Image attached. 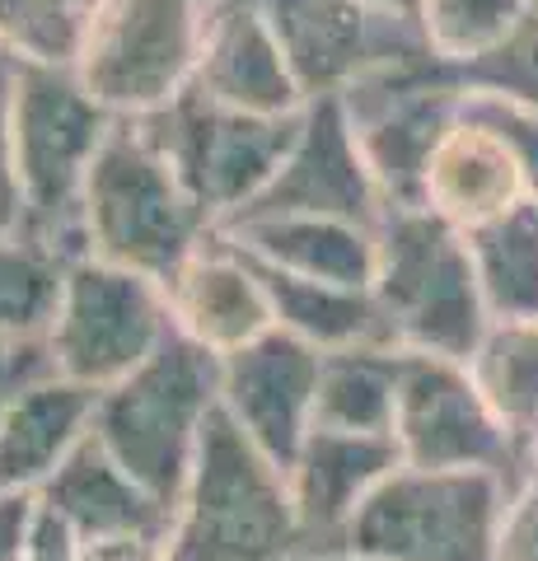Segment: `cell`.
I'll use <instances>...</instances> for the list:
<instances>
[{
	"mask_svg": "<svg viewBox=\"0 0 538 561\" xmlns=\"http://www.w3.org/2000/svg\"><path fill=\"white\" fill-rule=\"evenodd\" d=\"M80 234L84 257L141 272L164 286L216 234V220L197 206L146 131L131 117H117L84 179Z\"/></svg>",
	"mask_w": 538,
	"mask_h": 561,
	"instance_id": "obj_1",
	"label": "cell"
},
{
	"mask_svg": "<svg viewBox=\"0 0 538 561\" xmlns=\"http://www.w3.org/2000/svg\"><path fill=\"white\" fill-rule=\"evenodd\" d=\"M305 538L295 519L286 468H276L225 408L211 412L173 505L169 561H300Z\"/></svg>",
	"mask_w": 538,
	"mask_h": 561,
	"instance_id": "obj_2",
	"label": "cell"
},
{
	"mask_svg": "<svg viewBox=\"0 0 538 561\" xmlns=\"http://www.w3.org/2000/svg\"><path fill=\"white\" fill-rule=\"evenodd\" d=\"M216 408L220 356L173 328L150 360L99 393L94 435L150 496L179 505Z\"/></svg>",
	"mask_w": 538,
	"mask_h": 561,
	"instance_id": "obj_3",
	"label": "cell"
},
{
	"mask_svg": "<svg viewBox=\"0 0 538 561\" xmlns=\"http://www.w3.org/2000/svg\"><path fill=\"white\" fill-rule=\"evenodd\" d=\"M14 160H20L24 225L20 234L61 253L84 257L80 202L94 154L117 127V117L84 90L71 66L14 61Z\"/></svg>",
	"mask_w": 538,
	"mask_h": 561,
	"instance_id": "obj_4",
	"label": "cell"
},
{
	"mask_svg": "<svg viewBox=\"0 0 538 561\" xmlns=\"http://www.w3.org/2000/svg\"><path fill=\"white\" fill-rule=\"evenodd\" d=\"M370 295L398 351L473 360L492 313L482 300L468 239L431 210H389L375 230Z\"/></svg>",
	"mask_w": 538,
	"mask_h": 561,
	"instance_id": "obj_5",
	"label": "cell"
},
{
	"mask_svg": "<svg viewBox=\"0 0 538 561\" xmlns=\"http://www.w3.org/2000/svg\"><path fill=\"white\" fill-rule=\"evenodd\" d=\"M511 486L492 472L393 468L356 511L342 548L375 561H496Z\"/></svg>",
	"mask_w": 538,
	"mask_h": 561,
	"instance_id": "obj_6",
	"label": "cell"
},
{
	"mask_svg": "<svg viewBox=\"0 0 538 561\" xmlns=\"http://www.w3.org/2000/svg\"><path fill=\"white\" fill-rule=\"evenodd\" d=\"M305 113V108H300ZM300 113L290 117H257L234 113L202 99L197 90H183L173 103L146 117H131L146 131V140L169 160V169L183 179V187L197 197V206L220 225L263 197L276 169L295 146Z\"/></svg>",
	"mask_w": 538,
	"mask_h": 561,
	"instance_id": "obj_7",
	"label": "cell"
},
{
	"mask_svg": "<svg viewBox=\"0 0 538 561\" xmlns=\"http://www.w3.org/2000/svg\"><path fill=\"white\" fill-rule=\"evenodd\" d=\"M393 445L403 468L426 472H492L511 491L538 468L534 454L515 445L506 421L478 389L468 360L403 351L393 408Z\"/></svg>",
	"mask_w": 538,
	"mask_h": 561,
	"instance_id": "obj_8",
	"label": "cell"
},
{
	"mask_svg": "<svg viewBox=\"0 0 538 561\" xmlns=\"http://www.w3.org/2000/svg\"><path fill=\"white\" fill-rule=\"evenodd\" d=\"M211 0H108L76 76L113 117H146L193 90Z\"/></svg>",
	"mask_w": 538,
	"mask_h": 561,
	"instance_id": "obj_9",
	"label": "cell"
},
{
	"mask_svg": "<svg viewBox=\"0 0 538 561\" xmlns=\"http://www.w3.org/2000/svg\"><path fill=\"white\" fill-rule=\"evenodd\" d=\"M169 332L173 319L160 280L99 257H76L61 280L47 346L61 379L103 393L150 360Z\"/></svg>",
	"mask_w": 538,
	"mask_h": 561,
	"instance_id": "obj_10",
	"label": "cell"
},
{
	"mask_svg": "<svg viewBox=\"0 0 538 561\" xmlns=\"http://www.w3.org/2000/svg\"><path fill=\"white\" fill-rule=\"evenodd\" d=\"M282 43L305 99H342L389 70L431 57L422 24L370 10L366 0H253Z\"/></svg>",
	"mask_w": 538,
	"mask_h": 561,
	"instance_id": "obj_11",
	"label": "cell"
},
{
	"mask_svg": "<svg viewBox=\"0 0 538 561\" xmlns=\"http://www.w3.org/2000/svg\"><path fill=\"white\" fill-rule=\"evenodd\" d=\"M459 103L463 90L440 76L436 57L375 76L342 94V108L352 117V131L360 140L379 197H385V210H422L426 164L440 136L455 127Z\"/></svg>",
	"mask_w": 538,
	"mask_h": 561,
	"instance_id": "obj_12",
	"label": "cell"
},
{
	"mask_svg": "<svg viewBox=\"0 0 538 561\" xmlns=\"http://www.w3.org/2000/svg\"><path fill=\"white\" fill-rule=\"evenodd\" d=\"M244 216H333L379 230L385 225V197L370 179V164L360 154L342 99H309L300 113L290 154L276 169V179ZM234 216V220H244Z\"/></svg>",
	"mask_w": 538,
	"mask_h": 561,
	"instance_id": "obj_13",
	"label": "cell"
},
{
	"mask_svg": "<svg viewBox=\"0 0 538 561\" xmlns=\"http://www.w3.org/2000/svg\"><path fill=\"white\" fill-rule=\"evenodd\" d=\"M319 370L323 351L282 328L220 356V408L276 468H290L314 431Z\"/></svg>",
	"mask_w": 538,
	"mask_h": 561,
	"instance_id": "obj_14",
	"label": "cell"
},
{
	"mask_svg": "<svg viewBox=\"0 0 538 561\" xmlns=\"http://www.w3.org/2000/svg\"><path fill=\"white\" fill-rule=\"evenodd\" d=\"M393 468H403L393 435H356V431H328V426L309 431L300 454L286 468L305 557L337 552L356 511L370 501V491Z\"/></svg>",
	"mask_w": 538,
	"mask_h": 561,
	"instance_id": "obj_15",
	"label": "cell"
},
{
	"mask_svg": "<svg viewBox=\"0 0 538 561\" xmlns=\"http://www.w3.org/2000/svg\"><path fill=\"white\" fill-rule=\"evenodd\" d=\"M193 90L220 108L257 117H290L309 103L267 14L253 0H211Z\"/></svg>",
	"mask_w": 538,
	"mask_h": 561,
	"instance_id": "obj_16",
	"label": "cell"
},
{
	"mask_svg": "<svg viewBox=\"0 0 538 561\" xmlns=\"http://www.w3.org/2000/svg\"><path fill=\"white\" fill-rule=\"evenodd\" d=\"M164 295L173 328L197 346L216 351V356H230V351L249 346L276 328L267 286L257 276L253 257L234 249L220 230L164 280Z\"/></svg>",
	"mask_w": 538,
	"mask_h": 561,
	"instance_id": "obj_17",
	"label": "cell"
},
{
	"mask_svg": "<svg viewBox=\"0 0 538 561\" xmlns=\"http://www.w3.org/2000/svg\"><path fill=\"white\" fill-rule=\"evenodd\" d=\"M525 197H529V187H525V173H519L511 146L492 127H482L478 117H468L459 103L455 127L440 136V146L426 164L422 210L455 225L459 234H473L482 225H492L496 216H506Z\"/></svg>",
	"mask_w": 538,
	"mask_h": 561,
	"instance_id": "obj_18",
	"label": "cell"
},
{
	"mask_svg": "<svg viewBox=\"0 0 538 561\" xmlns=\"http://www.w3.org/2000/svg\"><path fill=\"white\" fill-rule=\"evenodd\" d=\"M220 234L253 262L309 280L370 290L375 280V230L333 216H244L220 225Z\"/></svg>",
	"mask_w": 538,
	"mask_h": 561,
	"instance_id": "obj_19",
	"label": "cell"
},
{
	"mask_svg": "<svg viewBox=\"0 0 538 561\" xmlns=\"http://www.w3.org/2000/svg\"><path fill=\"white\" fill-rule=\"evenodd\" d=\"M38 501L51 505L80 538L169 534L173 529V505L150 496V491L99 445L94 431L84 435L71 459L43 482Z\"/></svg>",
	"mask_w": 538,
	"mask_h": 561,
	"instance_id": "obj_20",
	"label": "cell"
},
{
	"mask_svg": "<svg viewBox=\"0 0 538 561\" xmlns=\"http://www.w3.org/2000/svg\"><path fill=\"white\" fill-rule=\"evenodd\" d=\"M99 393L51 375L0 416V491H43V482L94 431Z\"/></svg>",
	"mask_w": 538,
	"mask_h": 561,
	"instance_id": "obj_21",
	"label": "cell"
},
{
	"mask_svg": "<svg viewBox=\"0 0 538 561\" xmlns=\"http://www.w3.org/2000/svg\"><path fill=\"white\" fill-rule=\"evenodd\" d=\"M257 276L267 286L272 300V319L290 337L309 342L314 351H346V346H393L385 313H379L370 290L356 286H333V280H309V276H290L253 262Z\"/></svg>",
	"mask_w": 538,
	"mask_h": 561,
	"instance_id": "obj_22",
	"label": "cell"
},
{
	"mask_svg": "<svg viewBox=\"0 0 538 561\" xmlns=\"http://www.w3.org/2000/svg\"><path fill=\"white\" fill-rule=\"evenodd\" d=\"M398 370H403V351L398 346L328 351L319 370L314 426L356 431V435H393Z\"/></svg>",
	"mask_w": 538,
	"mask_h": 561,
	"instance_id": "obj_23",
	"label": "cell"
},
{
	"mask_svg": "<svg viewBox=\"0 0 538 561\" xmlns=\"http://www.w3.org/2000/svg\"><path fill=\"white\" fill-rule=\"evenodd\" d=\"M463 239L492 323L538 319V202L525 197Z\"/></svg>",
	"mask_w": 538,
	"mask_h": 561,
	"instance_id": "obj_24",
	"label": "cell"
},
{
	"mask_svg": "<svg viewBox=\"0 0 538 561\" xmlns=\"http://www.w3.org/2000/svg\"><path fill=\"white\" fill-rule=\"evenodd\" d=\"M468 370H473L496 416L506 421L515 445L538 459V319L492 323Z\"/></svg>",
	"mask_w": 538,
	"mask_h": 561,
	"instance_id": "obj_25",
	"label": "cell"
},
{
	"mask_svg": "<svg viewBox=\"0 0 538 561\" xmlns=\"http://www.w3.org/2000/svg\"><path fill=\"white\" fill-rule=\"evenodd\" d=\"M108 0H0V51L28 66H71Z\"/></svg>",
	"mask_w": 538,
	"mask_h": 561,
	"instance_id": "obj_26",
	"label": "cell"
},
{
	"mask_svg": "<svg viewBox=\"0 0 538 561\" xmlns=\"http://www.w3.org/2000/svg\"><path fill=\"white\" fill-rule=\"evenodd\" d=\"M66 267L71 262L61 253L33 243L28 234H0V337H47L61 305Z\"/></svg>",
	"mask_w": 538,
	"mask_h": 561,
	"instance_id": "obj_27",
	"label": "cell"
},
{
	"mask_svg": "<svg viewBox=\"0 0 538 561\" xmlns=\"http://www.w3.org/2000/svg\"><path fill=\"white\" fill-rule=\"evenodd\" d=\"M529 14V0H426L422 38L440 66H463L501 47Z\"/></svg>",
	"mask_w": 538,
	"mask_h": 561,
	"instance_id": "obj_28",
	"label": "cell"
},
{
	"mask_svg": "<svg viewBox=\"0 0 538 561\" xmlns=\"http://www.w3.org/2000/svg\"><path fill=\"white\" fill-rule=\"evenodd\" d=\"M440 76L463 94H492L515 103V108L538 113V10L501 47L463 66H440Z\"/></svg>",
	"mask_w": 538,
	"mask_h": 561,
	"instance_id": "obj_29",
	"label": "cell"
},
{
	"mask_svg": "<svg viewBox=\"0 0 538 561\" xmlns=\"http://www.w3.org/2000/svg\"><path fill=\"white\" fill-rule=\"evenodd\" d=\"M463 113L478 117L482 127H492L501 140H506L519 173H525L529 197L538 202V113L515 108V103L492 99V94H463Z\"/></svg>",
	"mask_w": 538,
	"mask_h": 561,
	"instance_id": "obj_30",
	"label": "cell"
},
{
	"mask_svg": "<svg viewBox=\"0 0 538 561\" xmlns=\"http://www.w3.org/2000/svg\"><path fill=\"white\" fill-rule=\"evenodd\" d=\"M14 61L0 51V234H20L24 225V192H20V160H14Z\"/></svg>",
	"mask_w": 538,
	"mask_h": 561,
	"instance_id": "obj_31",
	"label": "cell"
},
{
	"mask_svg": "<svg viewBox=\"0 0 538 561\" xmlns=\"http://www.w3.org/2000/svg\"><path fill=\"white\" fill-rule=\"evenodd\" d=\"M51 375H57V360H51L47 337H24V342L0 337V416H5L33 383H43Z\"/></svg>",
	"mask_w": 538,
	"mask_h": 561,
	"instance_id": "obj_32",
	"label": "cell"
},
{
	"mask_svg": "<svg viewBox=\"0 0 538 561\" xmlns=\"http://www.w3.org/2000/svg\"><path fill=\"white\" fill-rule=\"evenodd\" d=\"M496 561H538V468L511 491L496 534Z\"/></svg>",
	"mask_w": 538,
	"mask_h": 561,
	"instance_id": "obj_33",
	"label": "cell"
},
{
	"mask_svg": "<svg viewBox=\"0 0 538 561\" xmlns=\"http://www.w3.org/2000/svg\"><path fill=\"white\" fill-rule=\"evenodd\" d=\"M169 534H103L80 538V561H169Z\"/></svg>",
	"mask_w": 538,
	"mask_h": 561,
	"instance_id": "obj_34",
	"label": "cell"
},
{
	"mask_svg": "<svg viewBox=\"0 0 538 561\" xmlns=\"http://www.w3.org/2000/svg\"><path fill=\"white\" fill-rule=\"evenodd\" d=\"M24 561H80V534L43 501H38V515H33Z\"/></svg>",
	"mask_w": 538,
	"mask_h": 561,
	"instance_id": "obj_35",
	"label": "cell"
},
{
	"mask_svg": "<svg viewBox=\"0 0 538 561\" xmlns=\"http://www.w3.org/2000/svg\"><path fill=\"white\" fill-rule=\"evenodd\" d=\"M38 491H0V561H24Z\"/></svg>",
	"mask_w": 538,
	"mask_h": 561,
	"instance_id": "obj_36",
	"label": "cell"
},
{
	"mask_svg": "<svg viewBox=\"0 0 538 561\" xmlns=\"http://www.w3.org/2000/svg\"><path fill=\"white\" fill-rule=\"evenodd\" d=\"M366 5L379 10V14H393V20L422 24V5H426V0H366Z\"/></svg>",
	"mask_w": 538,
	"mask_h": 561,
	"instance_id": "obj_37",
	"label": "cell"
},
{
	"mask_svg": "<svg viewBox=\"0 0 538 561\" xmlns=\"http://www.w3.org/2000/svg\"><path fill=\"white\" fill-rule=\"evenodd\" d=\"M300 561H375V557H360V552L337 548V552H314V557H300Z\"/></svg>",
	"mask_w": 538,
	"mask_h": 561,
	"instance_id": "obj_38",
	"label": "cell"
},
{
	"mask_svg": "<svg viewBox=\"0 0 538 561\" xmlns=\"http://www.w3.org/2000/svg\"><path fill=\"white\" fill-rule=\"evenodd\" d=\"M529 5H534V10H538V0H529Z\"/></svg>",
	"mask_w": 538,
	"mask_h": 561,
	"instance_id": "obj_39",
	"label": "cell"
}]
</instances>
